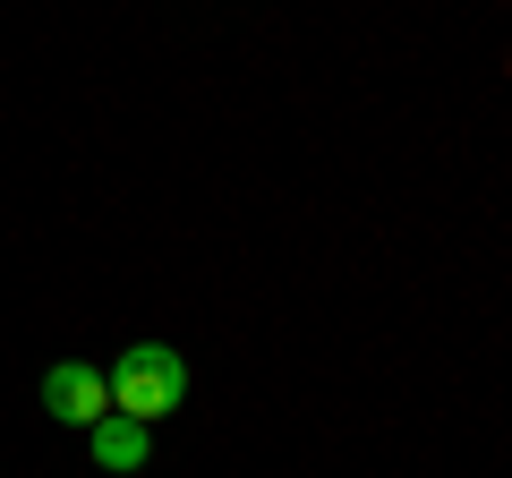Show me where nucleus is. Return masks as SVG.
<instances>
[{
	"label": "nucleus",
	"instance_id": "f257e3e1",
	"mask_svg": "<svg viewBox=\"0 0 512 478\" xmlns=\"http://www.w3.org/2000/svg\"><path fill=\"white\" fill-rule=\"evenodd\" d=\"M103 385H111V410H120V419L154 427V419H171V410L188 402V359L171 342H128L120 368H103Z\"/></svg>",
	"mask_w": 512,
	"mask_h": 478
},
{
	"label": "nucleus",
	"instance_id": "f03ea898",
	"mask_svg": "<svg viewBox=\"0 0 512 478\" xmlns=\"http://www.w3.org/2000/svg\"><path fill=\"white\" fill-rule=\"evenodd\" d=\"M43 410H52L60 427H94L111 410V385H103V368H86V359H60L52 376H43Z\"/></svg>",
	"mask_w": 512,
	"mask_h": 478
},
{
	"label": "nucleus",
	"instance_id": "7ed1b4c3",
	"mask_svg": "<svg viewBox=\"0 0 512 478\" xmlns=\"http://www.w3.org/2000/svg\"><path fill=\"white\" fill-rule=\"evenodd\" d=\"M86 444H94V461H103V470L120 478V470H146V453H154V427H137V419H120V410H103V419L86 427Z\"/></svg>",
	"mask_w": 512,
	"mask_h": 478
}]
</instances>
